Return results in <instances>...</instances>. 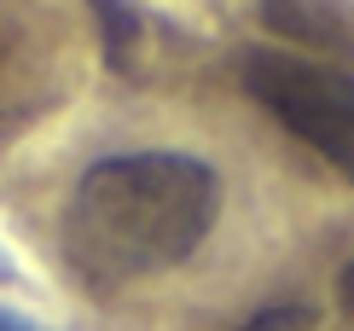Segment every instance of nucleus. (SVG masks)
<instances>
[{
	"label": "nucleus",
	"instance_id": "1",
	"mask_svg": "<svg viewBox=\"0 0 354 331\" xmlns=\"http://www.w3.org/2000/svg\"><path fill=\"white\" fill-rule=\"evenodd\" d=\"M221 221V175L198 152H111L70 186L58 250L87 291H122L198 256Z\"/></svg>",
	"mask_w": 354,
	"mask_h": 331
},
{
	"label": "nucleus",
	"instance_id": "2",
	"mask_svg": "<svg viewBox=\"0 0 354 331\" xmlns=\"http://www.w3.org/2000/svg\"><path fill=\"white\" fill-rule=\"evenodd\" d=\"M239 87L354 186V70L290 47H250L239 53Z\"/></svg>",
	"mask_w": 354,
	"mask_h": 331
},
{
	"label": "nucleus",
	"instance_id": "3",
	"mask_svg": "<svg viewBox=\"0 0 354 331\" xmlns=\"http://www.w3.org/2000/svg\"><path fill=\"white\" fill-rule=\"evenodd\" d=\"M261 24L331 64L354 58V0H256Z\"/></svg>",
	"mask_w": 354,
	"mask_h": 331
},
{
	"label": "nucleus",
	"instance_id": "4",
	"mask_svg": "<svg viewBox=\"0 0 354 331\" xmlns=\"http://www.w3.org/2000/svg\"><path fill=\"white\" fill-rule=\"evenodd\" d=\"M87 12H93L99 24V47H105V64L116 76H128L140 58V41H145V18L134 0H87Z\"/></svg>",
	"mask_w": 354,
	"mask_h": 331
},
{
	"label": "nucleus",
	"instance_id": "5",
	"mask_svg": "<svg viewBox=\"0 0 354 331\" xmlns=\"http://www.w3.org/2000/svg\"><path fill=\"white\" fill-rule=\"evenodd\" d=\"M314 325H319L314 303H268L261 314H250V320L232 325V331H314Z\"/></svg>",
	"mask_w": 354,
	"mask_h": 331
},
{
	"label": "nucleus",
	"instance_id": "6",
	"mask_svg": "<svg viewBox=\"0 0 354 331\" xmlns=\"http://www.w3.org/2000/svg\"><path fill=\"white\" fill-rule=\"evenodd\" d=\"M0 331H58V325L29 320V314H18V308H0Z\"/></svg>",
	"mask_w": 354,
	"mask_h": 331
},
{
	"label": "nucleus",
	"instance_id": "7",
	"mask_svg": "<svg viewBox=\"0 0 354 331\" xmlns=\"http://www.w3.org/2000/svg\"><path fill=\"white\" fill-rule=\"evenodd\" d=\"M337 296H343V308L354 314V262L343 267V279H337Z\"/></svg>",
	"mask_w": 354,
	"mask_h": 331
},
{
	"label": "nucleus",
	"instance_id": "8",
	"mask_svg": "<svg viewBox=\"0 0 354 331\" xmlns=\"http://www.w3.org/2000/svg\"><path fill=\"white\" fill-rule=\"evenodd\" d=\"M0 285H18V262H12L6 250H0Z\"/></svg>",
	"mask_w": 354,
	"mask_h": 331
}]
</instances>
